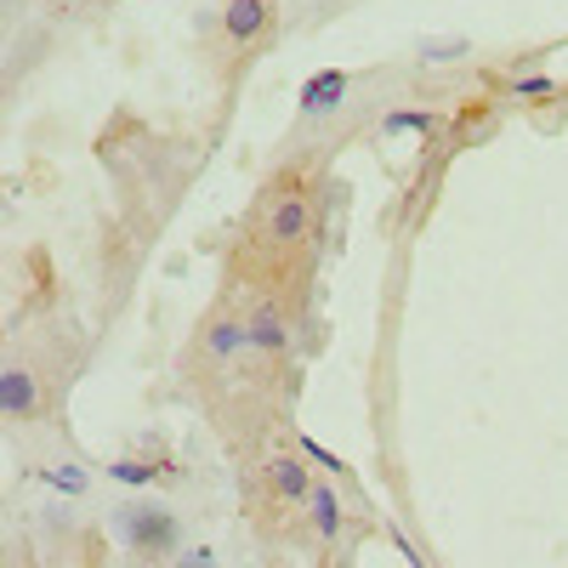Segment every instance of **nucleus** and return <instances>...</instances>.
Here are the masks:
<instances>
[{
	"instance_id": "f257e3e1",
	"label": "nucleus",
	"mask_w": 568,
	"mask_h": 568,
	"mask_svg": "<svg viewBox=\"0 0 568 568\" xmlns=\"http://www.w3.org/2000/svg\"><path fill=\"white\" fill-rule=\"evenodd\" d=\"M109 535L131 551V557H176L182 551V517L149 500H125L109 511Z\"/></svg>"
},
{
	"instance_id": "f03ea898",
	"label": "nucleus",
	"mask_w": 568,
	"mask_h": 568,
	"mask_svg": "<svg viewBox=\"0 0 568 568\" xmlns=\"http://www.w3.org/2000/svg\"><path fill=\"white\" fill-rule=\"evenodd\" d=\"M347 91H353V74L347 69H318V74H307L302 80V114L307 120H324V114H336L342 103H347Z\"/></svg>"
},
{
	"instance_id": "7ed1b4c3",
	"label": "nucleus",
	"mask_w": 568,
	"mask_h": 568,
	"mask_svg": "<svg viewBox=\"0 0 568 568\" xmlns=\"http://www.w3.org/2000/svg\"><path fill=\"white\" fill-rule=\"evenodd\" d=\"M267 240H273V245H302V240H313V200H307V194H284V200L267 211Z\"/></svg>"
},
{
	"instance_id": "20e7f679",
	"label": "nucleus",
	"mask_w": 568,
	"mask_h": 568,
	"mask_svg": "<svg viewBox=\"0 0 568 568\" xmlns=\"http://www.w3.org/2000/svg\"><path fill=\"white\" fill-rule=\"evenodd\" d=\"M273 0H227L222 7V34L233 40V45H251V40H262L267 29H273Z\"/></svg>"
},
{
	"instance_id": "39448f33",
	"label": "nucleus",
	"mask_w": 568,
	"mask_h": 568,
	"mask_svg": "<svg viewBox=\"0 0 568 568\" xmlns=\"http://www.w3.org/2000/svg\"><path fill=\"white\" fill-rule=\"evenodd\" d=\"M34 409H40V382L23 364H12L7 375H0V415H7V420H29Z\"/></svg>"
},
{
	"instance_id": "423d86ee",
	"label": "nucleus",
	"mask_w": 568,
	"mask_h": 568,
	"mask_svg": "<svg viewBox=\"0 0 568 568\" xmlns=\"http://www.w3.org/2000/svg\"><path fill=\"white\" fill-rule=\"evenodd\" d=\"M267 484H273L278 500H307V495H313V466H307V455H273V460H267Z\"/></svg>"
},
{
	"instance_id": "0eeeda50",
	"label": "nucleus",
	"mask_w": 568,
	"mask_h": 568,
	"mask_svg": "<svg viewBox=\"0 0 568 568\" xmlns=\"http://www.w3.org/2000/svg\"><path fill=\"white\" fill-rule=\"evenodd\" d=\"M245 329H251V347H256V353H267V358H278L284 347H291V324H284V313H278L273 302H262V307L251 313V324H245Z\"/></svg>"
},
{
	"instance_id": "6e6552de",
	"label": "nucleus",
	"mask_w": 568,
	"mask_h": 568,
	"mask_svg": "<svg viewBox=\"0 0 568 568\" xmlns=\"http://www.w3.org/2000/svg\"><path fill=\"white\" fill-rule=\"evenodd\" d=\"M245 347H251V329H245V324H233V318H216V324L205 329V353L222 358V364H227V358H240Z\"/></svg>"
},
{
	"instance_id": "1a4fd4ad",
	"label": "nucleus",
	"mask_w": 568,
	"mask_h": 568,
	"mask_svg": "<svg viewBox=\"0 0 568 568\" xmlns=\"http://www.w3.org/2000/svg\"><path fill=\"white\" fill-rule=\"evenodd\" d=\"M307 506H313V535H318V540H336V535H342V500H336V489L313 484Z\"/></svg>"
},
{
	"instance_id": "9d476101",
	"label": "nucleus",
	"mask_w": 568,
	"mask_h": 568,
	"mask_svg": "<svg viewBox=\"0 0 568 568\" xmlns=\"http://www.w3.org/2000/svg\"><path fill=\"white\" fill-rule=\"evenodd\" d=\"M415 58L420 63H460V58H471V40L466 34H420Z\"/></svg>"
},
{
	"instance_id": "9b49d317",
	"label": "nucleus",
	"mask_w": 568,
	"mask_h": 568,
	"mask_svg": "<svg viewBox=\"0 0 568 568\" xmlns=\"http://www.w3.org/2000/svg\"><path fill=\"white\" fill-rule=\"evenodd\" d=\"M29 478L45 484V489H58V495H85V489H91V478H85L80 466H34Z\"/></svg>"
},
{
	"instance_id": "f8f14e48",
	"label": "nucleus",
	"mask_w": 568,
	"mask_h": 568,
	"mask_svg": "<svg viewBox=\"0 0 568 568\" xmlns=\"http://www.w3.org/2000/svg\"><path fill=\"white\" fill-rule=\"evenodd\" d=\"M109 478H114V484H125V489H142V484L165 478V466H149V460H136V455H120V460L109 466Z\"/></svg>"
},
{
	"instance_id": "ddd939ff",
	"label": "nucleus",
	"mask_w": 568,
	"mask_h": 568,
	"mask_svg": "<svg viewBox=\"0 0 568 568\" xmlns=\"http://www.w3.org/2000/svg\"><path fill=\"white\" fill-rule=\"evenodd\" d=\"M438 125V114L433 109H393L387 120H382V131L387 136H404V131H433Z\"/></svg>"
},
{
	"instance_id": "4468645a",
	"label": "nucleus",
	"mask_w": 568,
	"mask_h": 568,
	"mask_svg": "<svg viewBox=\"0 0 568 568\" xmlns=\"http://www.w3.org/2000/svg\"><path fill=\"white\" fill-rule=\"evenodd\" d=\"M511 98L517 103H546V98H557V80L551 74H517L511 80Z\"/></svg>"
},
{
	"instance_id": "2eb2a0df",
	"label": "nucleus",
	"mask_w": 568,
	"mask_h": 568,
	"mask_svg": "<svg viewBox=\"0 0 568 568\" xmlns=\"http://www.w3.org/2000/svg\"><path fill=\"white\" fill-rule=\"evenodd\" d=\"M302 455H307V466H318V471H336V478H342V471H347V460L336 455V449H324L313 433H302Z\"/></svg>"
},
{
	"instance_id": "dca6fc26",
	"label": "nucleus",
	"mask_w": 568,
	"mask_h": 568,
	"mask_svg": "<svg viewBox=\"0 0 568 568\" xmlns=\"http://www.w3.org/2000/svg\"><path fill=\"white\" fill-rule=\"evenodd\" d=\"M171 568H222V557H216L211 546H187V551L171 557Z\"/></svg>"
},
{
	"instance_id": "f3484780",
	"label": "nucleus",
	"mask_w": 568,
	"mask_h": 568,
	"mask_svg": "<svg viewBox=\"0 0 568 568\" xmlns=\"http://www.w3.org/2000/svg\"><path fill=\"white\" fill-rule=\"evenodd\" d=\"M393 546H398V557H404V562H409V568H426V557H420V546H415V540H409V535H404V529H398V535H393Z\"/></svg>"
},
{
	"instance_id": "a211bd4d",
	"label": "nucleus",
	"mask_w": 568,
	"mask_h": 568,
	"mask_svg": "<svg viewBox=\"0 0 568 568\" xmlns=\"http://www.w3.org/2000/svg\"><path fill=\"white\" fill-rule=\"evenodd\" d=\"M45 511V524H52V529H63L69 524V506H40Z\"/></svg>"
}]
</instances>
